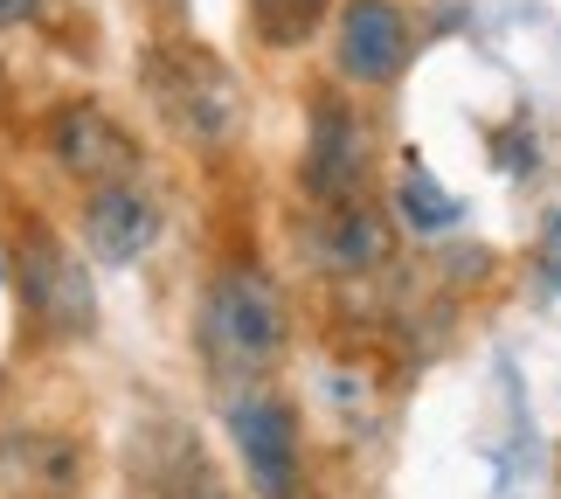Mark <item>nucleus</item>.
<instances>
[{"mask_svg":"<svg viewBox=\"0 0 561 499\" xmlns=\"http://www.w3.org/2000/svg\"><path fill=\"white\" fill-rule=\"evenodd\" d=\"M285 347V298L264 271L236 264L202 292V354L215 375H264Z\"/></svg>","mask_w":561,"mask_h":499,"instance_id":"1","label":"nucleus"},{"mask_svg":"<svg viewBox=\"0 0 561 499\" xmlns=\"http://www.w3.org/2000/svg\"><path fill=\"white\" fill-rule=\"evenodd\" d=\"M146 91H153V112L174 125L181 139H229L236 125V77L215 63L202 42H160L146 56Z\"/></svg>","mask_w":561,"mask_h":499,"instance_id":"2","label":"nucleus"},{"mask_svg":"<svg viewBox=\"0 0 561 499\" xmlns=\"http://www.w3.org/2000/svg\"><path fill=\"white\" fill-rule=\"evenodd\" d=\"M14 271H21V306H28V319L42 333L56 340H77L98 327V298H91V277H83V264L70 257V243H62L56 229H21V250H14Z\"/></svg>","mask_w":561,"mask_h":499,"instance_id":"3","label":"nucleus"},{"mask_svg":"<svg viewBox=\"0 0 561 499\" xmlns=\"http://www.w3.org/2000/svg\"><path fill=\"white\" fill-rule=\"evenodd\" d=\"M229 430H236V451H243V465H250L256 499H298V423H291V402L243 396V402H229Z\"/></svg>","mask_w":561,"mask_h":499,"instance_id":"4","label":"nucleus"},{"mask_svg":"<svg viewBox=\"0 0 561 499\" xmlns=\"http://www.w3.org/2000/svg\"><path fill=\"white\" fill-rule=\"evenodd\" d=\"M49 154L62 173H77L83 188H112V181H133L139 173V146L118 133L98 104H62L49 118Z\"/></svg>","mask_w":561,"mask_h":499,"instance_id":"5","label":"nucleus"},{"mask_svg":"<svg viewBox=\"0 0 561 499\" xmlns=\"http://www.w3.org/2000/svg\"><path fill=\"white\" fill-rule=\"evenodd\" d=\"M368 181V125H360L340 98H319L312 112V139H306V194L312 202H354Z\"/></svg>","mask_w":561,"mask_h":499,"instance_id":"6","label":"nucleus"},{"mask_svg":"<svg viewBox=\"0 0 561 499\" xmlns=\"http://www.w3.org/2000/svg\"><path fill=\"white\" fill-rule=\"evenodd\" d=\"M133 499H236L222 472L187 444L181 430H139L133 438Z\"/></svg>","mask_w":561,"mask_h":499,"instance_id":"7","label":"nucleus"},{"mask_svg":"<svg viewBox=\"0 0 561 499\" xmlns=\"http://www.w3.org/2000/svg\"><path fill=\"white\" fill-rule=\"evenodd\" d=\"M409 63V21L388 0H347L340 14V77L354 83H388Z\"/></svg>","mask_w":561,"mask_h":499,"instance_id":"8","label":"nucleus"},{"mask_svg":"<svg viewBox=\"0 0 561 499\" xmlns=\"http://www.w3.org/2000/svg\"><path fill=\"white\" fill-rule=\"evenodd\" d=\"M83 236L104 264H133V257L160 236V208L139 194V181H112L91 188V208H83Z\"/></svg>","mask_w":561,"mask_h":499,"instance_id":"9","label":"nucleus"},{"mask_svg":"<svg viewBox=\"0 0 561 499\" xmlns=\"http://www.w3.org/2000/svg\"><path fill=\"white\" fill-rule=\"evenodd\" d=\"M327 264H340V271H360V264H381V250H388V236H381V223L368 208H354V202H340L333 208V229H327Z\"/></svg>","mask_w":561,"mask_h":499,"instance_id":"10","label":"nucleus"},{"mask_svg":"<svg viewBox=\"0 0 561 499\" xmlns=\"http://www.w3.org/2000/svg\"><path fill=\"white\" fill-rule=\"evenodd\" d=\"M327 8L333 0H250V21H256V35H264L271 49H298V42L319 29Z\"/></svg>","mask_w":561,"mask_h":499,"instance_id":"11","label":"nucleus"},{"mask_svg":"<svg viewBox=\"0 0 561 499\" xmlns=\"http://www.w3.org/2000/svg\"><path fill=\"white\" fill-rule=\"evenodd\" d=\"M402 223H409V229H423V236L458 223V202H450V194L430 181L416 160H409V173H402Z\"/></svg>","mask_w":561,"mask_h":499,"instance_id":"12","label":"nucleus"},{"mask_svg":"<svg viewBox=\"0 0 561 499\" xmlns=\"http://www.w3.org/2000/svg\"><path fill=\"white\" fill-rule=\"evenodd\" d=\"M28 8H35V0H0V29H14V21L28 14Z\"/></svg>","mask_w":561,"mask_h":499,"instance_id":"13","label":"nucleus"}]
</instances>
